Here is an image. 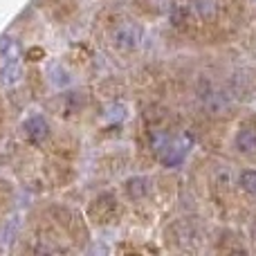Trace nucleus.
Wrapping results in <instances>:
<instances>
[{
	"label": "nucleus",
	"mask_w": 256,
	"mask_h": 256,
	"mask_svg": "<svg viewBox=\"0 0 256 256\" xmlns=\"http://www.w3.org/2000/svg\"><path fill=\"white\" fill-rule=\"evenodd\" d=\"M140 43V30H135L132 25H122L115 32V45L122 50H130Z\"/></svg>",
	"instance_id": "7ed1b4c3"
},
{
	"label": "nucleus",
	"mask_w": 256,
	"mask_h": 256,
	"mask_svg": "<svg viewBox=\"0 0 256 256\" xmlns=\"http://www.w3.org/2000/svg\"><path fill=\"white\" fill-rule=\"evenodd\" d=\"M148 191H150L148 178L137 176V178H130V180L126 182V194H128V198H132V200L146 198V196H148Z\"/></svg>",
	"instance_id": "20e7f679"
},
{
	"label": "nucleus",
	"mask_w": 256,
	"mask_h": 256,
	"mask_svg": "<svg viewBox=\"0 0 256 256\" xmlns=\"http://www.w3.org/2000/svg\"><path fill=\"white\" fill-rule=\"evenodd\" d=\"M194 7L202 20H209V18L216 16V0H194Z\"/></svg>",
	"instance_id": "39448f33"
},
{
	"label": "nucleus",
	"mask_w": 256,
	"mask_h": 256,
	"mask_svg": "<svg viewBox=\"0 0 256 256\" xmlns=\"http://www.w3.org/2000/svg\"><path fill=\"white\" fill-rule=\"evenodd\" d=\"M238 184L245 194H256V171L245 168V171L238 176Z\"/></svg>",
	"instance_id": "423d86ee"
},
{
	"label": "nucleus",
	"mask_w": 256,
	"mask_h": 256,
	"mask_svg": "<svg viewBox=\"0 0 256 256\" xmlns=\"http://www.w3.org/2000/svg\"><path fill=\"white\" fill-rule=\"evenodd\" d=\"M236 148L245 155H256V130L254 128H240L236 132V140H234Z\"/></svg>",
	"instance_id": "f03ea898"
},
{
	"label": "nucleus",
	"mask_w": 256,
	"mask_h": 256,
	"mask_svg": "<svg viewBox=\"0 0 256 256\" xmlns=\"http://www.w3.org/2000/svg\"><path fill=\"white\" fill-rule=\"evenodd\" d=\"M48 122L43 120L40 115H34L30 117V120L25 122V132H27V140L32 142V144H40V142L48 137Z\"/></svg>",
	"instance_id": "f257e3e1"
}]
</instances>
